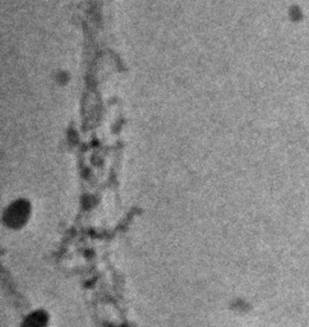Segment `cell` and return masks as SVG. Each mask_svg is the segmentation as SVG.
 I'll return each instance as SVG.
<instances>
[{
	"label": "cell",
	"mask_w": 309,
	"mask_h": 327,
	"mask_svg": "<svg viewBox=\"0 0 309 327\" xmlns=\"http://www.w3.org/2000/svg\"><path fill=\"white\" fill-rule=\"evenodd\" d=\"M46 326V319L45 315L41 312H36L29 316L26 321V327H45Z\"/></svg>",
	"instance_id": "1"
}]
</instances>
